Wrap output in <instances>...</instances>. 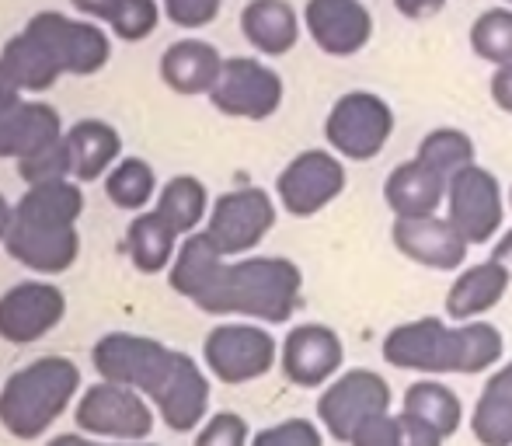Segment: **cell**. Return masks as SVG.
Listing matches in <instances>:
<instances>
[{
    "label": "cell",
    "mask_w": 512,
    "mask_h": 446,
    "mask_svg": "<svg viewBox=\"0 0 512 446\" xmlns=\"http://www.w3.org/2000/svg\"><path fill=\"white\" fill-rule=\"evenodd\" d=\"M196 446H251L248 443V422L234 412H216L199 429Z\"/></svg>",
    "instance_id": "36"
},
{
    "label": "cell",
    "mask_w": 512,
    "mask_h": 446,
    "mask_svg": "<svg viewBox=\"0 0 512 446\" xmlns=\"http://www.w3.org/2000/svg\"><path fill=\"white\" fill-rule=\"evenodd\" d=\"M67 147L77 182H98L105 171L115 168L122 140L119 129L108 126L105 119H81L67 129Z\"/></svg>",
    "instance_id": "25"
},
{
    "label": "cell",
    "mask_w": 512,
    "mask_h": 446,
    "mask_svg": "<svg viewBox=\"0 0 512 446\" xmlns=\"http://www.w3.org/2000/svg\"><path fill=\"white\" fill-rule=\"evenodd\" d=\"M105 192L119 210H143L157 192V175L143 157H126L108 171Z\"/></svg>",
    "instance_id": "31"
},
{
    "label": "cell",
    "mask_w": 512,
    "mask_h": 446,
    "mask_svg": "<svg viewBox=\"0 0 512 446\" xmlns=\"http://www.w3.org/2000/svg\"><path fill=\"white\" fill-rule=\"evenodd\" d=\"M446 220L460 230L467 244H488L506 220L502 182L481 164H471L446 185Z\"/></svg>",
    "instance_id": "10"
},
{
    "label": "cell",
    "mask_w": 512,
    "mask_h": 446,
    "mask_svg": "<svg viewBox=\"0 0 512 446\" xmlns=\"http://www.w3.org/2000/svg\"><path fill=\"white\" fill-rule=\"evenodd\" d=\"M126 251L133 258V265L147 276L154 272H164L175 265V255H178V234L168 227L157 213H143L129 223L126 230Z\"/></svg>",
    "instance_id": "28"
},
{
    "label": "cell",
    "mask_w": 512,
    "mask_h": 446,
    "mask_svg": "<svg viewBox=\"0 0 512 446\" xmlns=\"http://www.w3.org/2000/svg\"><path fill=\"white\" fill-rule=\"evenodd\" d=\"M157 21H161L157 0H122L119 14H115L108 28H112L122 42H143L147 35H154Z\"/></svg>",
    "instance_id": "34"
},
{
    "label": "cell",
    "mask_w": 512,
    "mask_h": 446,
    "mask_svg": "<svg viewBox=\"0 0 512 446\" xmlns=\"http://www.w3.org/2000/svg\"><path fill=\"white\" fill-rule=\"evenodd\" d=\"M154 213L175 230L178 237H192L196 227L209 217V192L199 178L175 175L157 196Z\"/></svg>",
    "instance_id": "29"
},
{
    "label": "cell",
    "mask_w": 512,
    "mask_h": 446,
    "mask_svg": "<svg viewBox=\"0 0 512 446\" xmlns=\"http://www.w3.org/2000/svg\"><path fill=\"white\" fill-rule=\"evenodd\" d=\"M471 49L474 56L495 63V67H506L512 63V7H488L478 18L471 21Z\"/></svg>",
    "instance_id": "32"
},
{
    "label": "cell",
    "mask_w": 512,
    "mask_h": 446,
    "mask_svg": "<svg viewBox=\"0 0 512 446\" xmlns=\"http://www.w3.org/2000/svg\"><path fill=\"white\" fill-rule=\"evenodd\" d=\"M11 223H14V206L7 203L4 192H0V244H4L7 230H11Z\"/></svg>",
    "instance_id": "45"
},
{
    "label": "cell",
    "mask_w": 512,
    "mask_h": 446,
    "mask_svg": "<svg viewBox=\"0 0 512 446\" xmlns=\"http://www.w3.org/2000/svg\"><path fill=\"white\" fill-rule=\"evenodd\" d=\"M345 363L342 335L328 325H297L279 349V366L297 387H328Z\"/></svg>",
    "instance_id": "17"
},
{
    "label": "cell",
    "mask_w": 512,
    "mask_h": 446,
    "mask_svg": "<svg viewBox=\"0 0 512 446\" xmlns=\"http://www.w3.org/2000/svg\"><path fill=\"white\" fill-rule=\"evenodd\" d=\"M283 95V77L269 63L255 60V56H230V60H223L220 81L209 91V102L230 119L262 122L279 112Z\"/></svg>",
    "instance_id": "9"
},
{
    "label": "cell",
    "mask_w": 512,
    "mask_h": 446,
    "mask_svg": "<svg viewBox=\"0 0 512 446\" xmlns=\"http://www.w3.org/2000/svg\"><path fill=\"white\" fill-rule=\"evenodd\" d=\"M401 426H405V446H443V436L432 433L422 422L408 419V415H401Z\"/></svg>",
    "instance_id": "40"
},
{
    "label": "cell",
    "mask_w": 512,
    "mask_h": 446,
    "mask_svg": "<svg viewBox=\"0 0 512 446\" xmlns=\"http://www.w3.org/2000/svg\"><path fill=\"white\" fill-rule=\"evenodd\" d=\"M349 446H405V426H401V415H377V419L363 422L356 429V436Z\"/></svg>",
    "instance_id": "37"
},
{
    "label": "cell",
    "mask_w": 512,
    "mask_h": 446,
    "mask_svg": "<svg viewBox=\"0 0 512 446\" xmlns=\"http://www.w3.org/2000/svg\"><path fill=\"white\" fill-rule=\"evenodd\" d=\"M81 370L63 356H42L0 387V426L18 440H39L70 408Z\"/></svg>",
    "instance_id": "5"
},
{
    "label": "cell",
    "mask_w": 512,
    "mask_h": 446,
    "mask_svg": "<svg viewBox=\"0 0 512 446\" xmlns=\"http://www.w3.org/2000/svg\"><path fill=\"white\" fill-rule=\"evenodd\" d=\"M304 28L328 56H356L373 39V14L363 0H307Z\"/></svg>",
    "instance_id": "16"
},
{
    "label": "cell",
    "mask_w": 512,
    "mask_h": 446,
    "mask_svg": "<svg viewBox=\"0 0 512 446\" xmlns=\"http://www.w3.org/2000/svg\"><path fill=\"white\" fill-rule=\"evenodd\" d=\"M492 262H495V265H502V269H506V276L512 279V230H506V234H502L499 241H495Z\"/></svg>",
    "instance_id": "43"
},
{
    "label": "cell",
    "mask_w": 512,
    "mask_h": 446,
    "mask_svg": "<svg viewBox=\"0 0 512 446\" xmlns=\"http://www.w3.org/2000/svg\"><path fill=\"white\" fill-rule=\"evenodd\" d=\"M394 136V109L373 91H349L331 105L324 140L342 161H373Z\"/></svg>",
    "instance_id": "6"
},
{
    "label": "cell",
    "mask_w": 512,
    "mask_h": 446,
    "mask_svg": "<svg viewBox=\"0 0 512 446\" xmlns=\"http://www.w3.org/2000/svg\"><path fill=\"white\" fill-rule=\"evenodd\" d=\"M415 157L425 164V168L443 175L446 182H450L453 175H460L464 168H471V164H478L474 161V157H478L474 140L464 133V129H453V126H439V129H432V133H425L415 150Z\"/></svg>",
    "instance_id": "30"
},
{
    "label": "cell",
    "mask_w": 512,
    "mask_h": 446,
    "mask_svg": "<svg viewBox=\"0 0 512 446\" xmlns=\"http://www.w3.org/2000/svg\"><path fill=\"white\" fill-rule=\"evenodd\" d=\"M398 14H405L411 21H422V18H432L446 7V0H394Z\"/></svg>",
    "instance_id": "42"
},
{
    "label": "cell",
    "mask_w": 512,
    "mask_h": 446,
    "mask_svg": "<svg viewBox=\"0 0 512 446\" xmlns=\"http://www.w3.org/2000/svg\"><path fill=\"white\" fill-rule=\"evenodd\" d=\"M77 426L98 440L140 443L154 433V412L140 391L102 380L84 391L81 405H77Z\"/></svg>",
    "instance_id": "12"
},
{
    "label": "cell",
    "mask_w": 512,
    "mask_h": 446,
    "mask_svg": "<svg viewBox=\"0 0 512 446\" xmlns=\"http://www.w3.org/2000/svg\"><path fill=\"white\" fill-rule=\"evenodd\" d=\"M171 290L206 314H241L265 325H286L304 297V272L279 255L227 262L206 234H192L171 265Z\"/></svg>",
    "instance_id": "1"
},
{
    "label": "cell",
    "mask_w": 512,
    "mask_h": 446,
    "mask_svg": "<svg viewBox=\"0 0 512 446\" xmlns=\"http://www.w3.org/2000/svg\"><path fill=\"white\" fill-rule=\"evenodd\" d=\"M380 352L398 370H415L425 377H443V373L478 377L499 363L506 342L488 321H464L450 328L443 318H415L391 328Z\"/></svg>",
    "instance_id": "4"
},
{
    "label": "cell",
    "mask_w": 512,
    "mask_h": 446,
    "mask_svg": "<svg viewBox=\"0 0 512 446\" xmlns=\"http://www.w3.org/2000/svg\"><path fill=\"white\" fill-rule=\"evenodd\" d=\"M509 283L512 279L506 276V269L495 265L492 258L481 265H471L446 290V314L453 321H460V325L464 321H481L492 307L502 304V297L509 293Z\"/></svg>",
    "instance_id": "22"
},
{
    "label": "cell",
    "mask_w": 512,
    "mask_h": 446,
    "mask_svg": "<svg viewBox=\"0 0 512 446\" xmlns=\"http://www.w3.org/2000/svg\"><path fill=\"white\" fill-rule=\"evenodd\" d=\"M241 32L262 56H286L300 42V14L290 0H251L241 11Z\"/></svg>",
    "instance_id": "23"
},
{
    "label": "cell",
    "mask_w": 512,
    "mask_h": 446,
    "mask_svg": "<svg viewBox=\"0 0 512 446\" xmlns=\"http://www.w3.org/2000/svg\"><path fill=\"white\" fill-rule=\"evenodd\" d=\"M63 136L60 112L42 102H14L11 109H0V157H21L49 147Z\"/></svg>",
    "instance_id": "21"
},
{
    "label": "cell",
    "mask_w": 512,
    "mask_h": 446,
    "mask_svg": "<svg viewBox=\"0 0 512 446\" xmlns=\"http://www.w3.org/2000/svg\"><path fill=\"white\" fill-rule=\"evenodd\" d=\"M70 4L77 7V11H84L88 18L95 21H105V25H112V18L119 14L122 0H70Z\"/></svg>",
    "instance_id": "41"
},
{
    "label": "cell",
    "mask_w": 512,
    "mask_h": 446,
    "mask_svg": "<svg viewBox=\"0 0 512 446\" xmlns=\"http://www.w3.org/2000/svg\"><path fill=\"white\" fill-rule=\"evenodd\" d=\"M446 178L425 168L418 157L398 164L384 182V203L394 213V220H418L436 217V210L446 203Z\"/></svg>",
    "instance_id": "19"
},
{
    "label": "cell",
    "mask_w": 512,
    "mask_h": 446,
    "mask_svg": "<svg viewBox=\"0 0 512 446\" xmlns=\"http://www.w3.org/2000/svg\"><path fill=\"white\" fill-rule=\"evenodd\" d=\"M206 366L223 384H251L276 366L279 345L258 325H220L206 335Z\"/></svg>",
    "instance_id": "14"
},
{
    "label": "cell",
    "mask_w": 512,
    "mask_h": 446,
    "mask_svg": "<svg viewBox=\"0 0 512 446\" xmlns=\"http://www.w3.org/2000/svg\"><path fill=\"white\" fill-rule=\"evenodd\" d=\"M391 401V384L377 370L356 366V370H345L342 377H335L324 387V394L317 398V419L328 429L331 440L349 443L363 422L391 412Z\"/></svg>",
    "instance_id": "7"
},
{
    "label": "cell",
    "mask_w": 512,
    "mask_h": 446,
    "mask_svg": "<svg viewBox=\"0 0 512 446\" xmlns=\"http://www.w3.org/2000/svg\"><path fill=\"white\" fill-rule=\"evenodd\" d=\"M509 210H512V189H509Z\"/></svg>",
    "instance_id": "46"
},
{
    "label": "cell",
    "mask_w": 512,
    "mask_h": 446,
    "mask_svg": "<svg viewBox=\"0 0 512 446\" xmlns=\"http://www.w3.org/2000/svg\"><path fill=\"white\" fill-rule=\"evenodd\" d=\"M349 185V171H345L342 157L335 150L310 147L300 150L276 178V196L290 217H314V213L328 210Z\"/></svg>",
    "instance_id": "8"
},
{
    "label": "cell",
    "mask_w": 512,
    "mask_h": 446,
    "mask_svg": "<svg viewBox=\"0 0 512 446\" xmlns=\"http://www.w3.org/2000/svg\"><path fill=\"white\" fill-rule=\"evenodd\" d=\"M25 28L53 53L63 74L91 77L112 60V42L95 21H74L60 11H39Z\"/></svg>",
    "instance_id": "13"
},
{
    "label": "cell",
    "mask_w": 512,
    "mask_h": 446,
    "mask_svg": "<svg viewBox=\"0 0 512 446\" xmlns=\"http://www.w3.org/2000/svg\"><path fill=\"white\" fill-rule=\"evenodd\" d=\"M471 433L481 446H512V363L488 377L471 415Z\"/></svg>",
    "instance_id": "26"
},
{
    "label": "cell",
    "mask_w": 512,
    "mask_h": 446,
    "mask_svg": "<svg viewBox=\"0 0 512 446\" xmlns=\"http://www.w3.org/2000/svg\"><path fill=\"white\" fill-rule=\"evenodd\" d=\"M18 175L25 178V185H42V182H67L74 178V161H70L67 133L60 140H53L49 147L35 150V154L21 157Z\"/></svg>",
    "instance_id": "33"
},
{
    "label": "cell",
    "mask_w": 512,
    "mask_h": 446,
    "mask_svg": "<svg viewBox=\"0 0 512 446\" xmlns=\"http://www.w3.org/2000/svg\"><path fill=\"white\" fill-rule=\"evenodd\" d=\"M84 213V192L77 182L28 185L14 206V223L4 237V248L14 262L42 276H60L81 255L77 220Z\"/></svg>",
    "instance_id": "3"
},
{
    "label": "cell",
    "mask_w": 512,
    "mask_h": 446,
    "mask_svg": "<svg viewBox=\"0 0 512 446\" xmlns=\"http://www.w3.org/2000/svg\"><path fill=\"white\" fill-rule=\"evenodd\" d=\"M276 227V203L265 189H234L213 203L203 234L220 248V255H244L255 251Z\"/></svg>",
    "instance_id": "11"
},
{
    "label": "cell",
    "mask_w": 512,
    "mask_h": 446,
    "mask_svg": "<svg viewBox=\"0 0 512 446\" xmlns=\"http://www.w3.org/2000/svg\"><path fill=\"white\" fill-rule=\"evenodd\" d=\"M223 56L206 39H178L161 56V81L175 95H209L220 81Z\"/></svg>",
    "instance_id": "20"
},
{
    "label": "cell",
    "mask_w": 512,
    "mask_h": 446,
    "mask_svg": "<svg viewBox=\"0 0 512 446\" xmlns=\"http://www.w3.org/2000/svg\"><path fill=\"white\" fill-rule=\"evenodd\" d=\"M506 4H509V7H512V0H506Z\"/></svg>",
    "instance_id": "47"
},
{
    "label": "cell",
    "mask_w": 512,
    "mask_h": 446,
    "mask_svg": "<svg viewBox=\"0 0 512 446\" xmlns=\"http://www.w3.org/2000/svg\"><path fill=\"white\" fill-rule=\"evenodd\" d=\"M488 91H492V102L499 105L502 112L512 115V63H506V67H495L492 81H488Z\"/></svg>",
    "instance_id": "39"
},
{
    "label": "cell",
    "mask_w": 512,
    "mask_h": 446,
    "mask_svg": "<svg viewBox=\"0 0 512 446\" xmlns=\"http://www.w3.org/2000/svg\"><path fill=\"white\" fill-rule=\"evenodd\" d=\"M401 415L429 426L432 433H439L443 440H450L453 433L464 422V405L460 398L443 384V380H415V384L405 391V401H401Z\"/></svg>",
    "instance_id": "27"
},
{
    "label": "cell",
    "mask_w": 512,
    "mask_h": 446,
    "mask_svg": "<svg viewBox=\"0 0 512 446\" xmlns=\"http://www.w3.org/2000/svg\"><path fill=\"white\" fill-rule=\"evenodd\" d=\"M251 446H324V436L310 419H286L279 426L262 429Z\"/></svg>",
    "instance_id": "35"
},
{
    "label": "cell",
    "mask_w": 512,
    "mask_h": 446,
    "mask_svg": "<svg viewBox=\"0 0 512 446\" xmlns=\"http://www.w3.org/2000/svg\"><path fill=\"white\" fill-rule=\"evenodd\" d=\"M49 446H119V443H102V440H88V436L67 433V436H56ZM126 446H150V443H126Z\"/></svg>",
    "instance_id": "44"
},
{
    "label": "cell",
    "mask_w": 512,
    "mask_h": 446,
    "mask_svg": "<svg viewBox=\"0 0 512 446\" xmlns=\"http://www.w3.org/2000/svg\"><path fill=\"white\" fill-rule=\"evenodd\" d=\"M60 77V63L28 28L0 49V81H7L14 91H49Z\"/></svg>",
    "instance_id": "24"
},
{
    "label": "cell",
    "mask_w": 512,
    "mask_h": 446,
    "mask_svg": "<svg viewBox=\"0 0 512 446\" xmlns=\"http://www.w3.org/2000/svg\"><path fill=\"white\" fill-rule=\"evenodd\" d=\"M67 314V297L53 283H18L0 297V338L28 345L49 335Z\"/></svg>",
    "instance_id": "15"
},
{
    "label": "cell",
    "mask_w": 512,
    "mask_h": 446,
    "mask_svg": "<svg viewBox=\"0 0 512 446\" xmlns=\"http://www.w3.org/2000/svg\"><path fill=\"white\" fill-rule=\"evenodd\" d=\"M391 241L408 262L425 265V269H436V272L460 269L467 258V248H471L446 217L394 220Z\"/></svg>",
    "instance_id": "18"
},
{
    "label": "cell",
    "mask_w": 512,
    "mask_h": 446,
    "mask_svg": "<svg viewBox=\"0 0 512 446\" xmlns=\"http://www.w3.org/2000/svg\"><path fill=\"white\" fill-rule=\"evenodd\" d=\"M95 370L108 384L147 394L161 412L164 426L189 433L209 412V380L192 356L168 349L157 338L112 332L91 352Z\"/></svg>",
    "instance_id": "2"
},
{
    "label": "cell",
    "mask_w": 512,
    "mask_h": 446,
    "mask_svg": "<svg viewBox=\"0 0 512 446\" xmlns=\"http://www.w3.org/2000/svg\"><path fill=\"white\" fill-rule=\"evenodd\" d=\"M223 0H164V14L175 21L178 28H206L216 21Z\"/></svg>",
    "instance_id": "38"
}]
</instances>
